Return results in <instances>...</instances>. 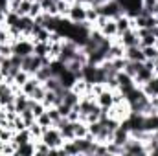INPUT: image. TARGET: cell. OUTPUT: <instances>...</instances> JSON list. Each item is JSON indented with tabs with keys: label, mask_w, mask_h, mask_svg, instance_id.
<instances>
[{
	"label": "cell",
	"mask_w": 158,
	"mask_h": 156,
	"mask_svg": "<svg viewBox=\"0 0 158 156\" xmlns=\"http://www.w3.org/2000/svg\"><path fill=\"white\" fill-rule=\"evenodd\" d=\"M98 9H99V15H103L107 18H118L119 15L123 13V9H121L118 0H109L103 6H98Z\"/></svg>",
	"instance_id": "cell-2"
},
{
	"label": "cell",
	"mask_w": 158,
	"mask_h": 156,
	"mask_svg": "<svg viewBox=\"0 0 158 156\" xmlns=\"http://www.w3.org/2000/svg\"><path fill=\"white\" fill-rule=\"evenodd\" d=\"M153 44H156V33L155 31L140 37V46H153Z\"/></svg>",
	"instance_id": "cell-34"
},
{
	"label": "cell",
	"mask_w": 158,
	"mask_h": 156,
	"mask_svg": "<svg viewBox=\"0 0 158 156\" xmlns=\"http://www.w3.org/2000/svg\"><path fill=\"white\" fill-rule=\"evenodd\" d=\"M72 123H74L76 138H85L88 134V123H85V121H72Z\"/></svg>",
	"instance_id": "cell-24"
},
{
	"label": "cell",
	"mask_w": 158,
	"mask_h": 156,
	"mask_svg": "<svg viewBox=\"0 0 158 156\" xmlns=\"http://www.w3.org/2000/svg\"><path fill=\"white\" fill-rule=\"evenodd\" d=\"M40 84H42V83H40L39 79L31 76V77H30L28 81H26V83H24V84H22V86H20V90H22V92H24V94L30 97V96L35 92V88H37V86H40Z\"/></svg>",
	"instance_id": "cell-18"
},
{
	"label": "cell",
	"mask_w": 158,
	"mask_h": 156,
	"mask_svg": "<svg viewBox=\"0 0 158 156\" xmlns=\"http://www.w3.org/2000/svg\"><path fill=\"white\" fill-rule=\"evenodd\" d=\"M57 109H59V112H61V116H63V117H66L68 114H70V110H72V107H70V105H66V103H61Z\"/></svg>",
	"instance_id": "cell-42"
},
{
	"label": "cell",
	"mask_w": 158,
	"mask_h": 156,
	"mask_svg": "<svg viewBox=\"0 0 158 156\" xmlns=\"http://www.w3.org/2000/svg\"><path fill=\"white\" fill-rule=\"evenodd\" d=\"M4 81H6V76H4V74L0 72V83H4Z\"/></svg>",
	"instance_id": "cell-46"
},
{
	"label": "cell",
	"mask_w": 158,
	"mask_h": 156,
	"mask_svg": "<svg viewBox=\"0 0 158 156\" xmlns=\"http://www.w3.org/2000/svg\"><path fill=\"white\" fill-rule=\"evenodd\" d=\"M70 2H66V0H57V13H59V17H68V11H70Z\"/></svg>",
	"instance_id": "cell-32"
},
{
	"label": "cell",
	"mask_w": 158,
	"mask_h": 156,
	"mask_svg": "<svg viewBox=\"0 0 158 156\" xmlns=\"http://www.w3.org/2000/svg\"><path fill=\"white\" fill-rule=\"evenodd\" d=\"M70 22L74 24H81L86 20V6L85 4H79V2H74L70 6V11H68V17H66Z\"/></svg>",
	"instance_id": "cell-3"
},
{
	"label": "cell",
	"mask_w": 158,
	"mask_h": 156,
	"mask_svg": "<svg viewBox=\"0 0 158 156\" xmlns=\"http://www.w3.org/2000/svg\"><path fill=\"white\" fill-rule=\"evenodd\" d=\"M42 103H44L46 109H50V107H59V105L63 103V96L57 94V92H53V90H46Z\"/></svg>",
	"instance_id": "cell-13"
},
{
	"label": "cell",
	"mask_w": 158,
	"mask_h": 156,
	"mask_svg": "<svg viewBox=\"0 0 158 156\" xmlns=\"http://www.w3.org/2000/svg\"><path fill=\"white\" fill-rule=\"evenodd\" d=\"M33 77H37L40 83H44V81H46L48 77H52V70H50V64H48V66H40L39 70L33 74Z\"/></svg>",
	"instance_id": "cell-27"
},
{
	"label": "cell",
	"mask_w": 158,
	"mask_h": 156,
	"mask_svg": "<svg viewBox=\"0 0 158 156\" xmlns=\"http://www.w3.org/2000/svg\"><path fill=\"white\" fill-rule=\"evenodd\" d=\"M20 117L24 119V123H26V127H30L31 123H35L37 121V117H35V114L31 112V109L28 107V109H24L22 112H20Z\"/></svg>",
	"instance_id": "cell-33"
},
{
	"label": "cell",
	"mask_w": 158,
	"mask_h": 156,
	"mask_svg": "<svg viewBox=\"0 0 158 156\" xmlns=\"http://www.w3.org/2000/svg\"><path fill=\"white\" fill-rule=\"evenodd\" d=\"M28 142H31V134H30V130L28 129H22V130H17L15 134H13V143L19 147V145H22V143H28Z\"/></svg>",
	"instance_id": "cell-17"
},
{
	"label": "cell",
	"mask_w": 158,
	"mask_h": 156,
	"mask_svg": "<svg viewBox=\"0 0 158 156\" xmlns=\"http://www.w3.org/2000/svg\"><path fill=\"white\" fill-rule=\"evenodd\" d=\"M109 0H92V4L90 6H103V4H107Z\"/></svg>",
	"instance_id": "cell-43"
},
{
	"label": "cell",
	"mask_w": 158,
	"mask_h": 156,
	"mask_svg": "<svg viewBox=\"0 0 158 156\" xmlns=\"http://www.w3.org/2000/svg\"><path fill=\"white\" fill-rule=\"evenodd\" d=\"M40 7H42V13H48L52 17H59V13H57V0H40Z\"/></svg>",
	"instance_id": "cell-20"
},
{
	"label": "cell",
	"mask_w": 158,
	"mask_h": 156,
	"mask_svg": "<svg viewBox=\"0 0 158 156\" xmlns=\"http://www.w3.org/2000/svg\"><path fill=\"white\" fill-rule=\"evenodd\" d=\"M0 55L2 57H11L13 55V44H9V42L0 44Z\"/></svg>",
	"instance_id": "cell-38"
},
{
	"label": "cell",
	"mask_w": 158,
	"mask_h": 156,
	"mask_svg": "<svg viewBox=\"0 0 158 156\" xmlns=\"http://www.w3.org/2000/svg\"><path fill=\"white\" fill-rule=\"evenodd\" d=\"M28 101H30V97L24 94V92H19V94H15V99H13V103H15V109H17V112L20 114L24 109H28Z\"/></svg>",
	"instance_id": "cell-19"
},
{
	"label": "cell",
	"mask_w": 158,
	"mask_h": 156,
	"mask_svg": "<svg viewBox=\"0 0 158 156\" xmlns=\"http://www.w3.org/2000/svg\"><path fill=\"white\" fill-rule=\"evenodd\" d=\"M142 64H143V63H136V61H127V64H125L123 72H125L127 76H131V77L134 79V76L138 74V70L142 68Z\"/></svg>",
	"instance_id": "cell-23"
},
{
	"label": "cell",
	"mask_w": 158,
	"mask_h": 156,
	"mask_svg": "<svg viewBox=\"0 0 158 156\" xmlns=\"http://www.w3.org/2000/svg\"><path fill=\"white\" fill-rule=\"evenodd\" d=\"M96 101H98V105L101 107V109H105V110H109L112 105H114V90H103L99 96H96Z\"/></svg>",
	"instance_id": "cell-11"
},
{
	"label": "cell",
	"mask_w": 158,
	"mask_h": 156,
	"mask_svg": "<svg viewBox=\"0 0 158 156\" xmlns=\"http://www.w3.org/2000/svg\"><path fill=\"white\" fill-rule=\"evenodd\" d=\"M48 50H50L48 42H35L33 44V53L39 57H48Z\"/></svg>",
	"instance_id": "cell-25"
},
{
	"label": "cell",
	"mask_w": 158,
	"mask_h": 156,
	"mask_svg": "<svg viewBox=\"0 0 158 156\" xmlns=\"http://www.w3.org/2000/svg\"><path fill=\"white\" fill-rule=\"evenodd\" d=\"M118 40L121 42L123 48H129V46H140V37H138V31L136 30H127L123 31L121 35H118Z\"/></svg>",
	"instance_id": "cell-8"
},
{
	"label": "cell",
	"mask_w": 158,
	"mask_h": 156,
	"mask_svg": "<svg viewBox=\"0 0 158 156\" xmlns=\"http://www.w3.org/2000/svg\"><path fill=\"white\" fill-rule=\"evenodd\" d=\"M153 76H155V74H153V70H151V68H147L145 64H142V68H140V70H138V74L134 76V84H136V86H142L143 83H147Z\"/></svg>",
	"instance_id": "cell-15"
},
{
	"label": "cell",
	"mask_w": 158,
	"mask_h": 156,
	"mask_svg": "<svg viewBox=\"0 0 158 156\" xmlns=\"http://www.w3.org/2000/svg\"><path fill=\"white\" fill-rule=\"evenodd\" d=\"M76 2H79V4H85V6H90V4H92V0H76Z\"/></svg>",
	"instance_id": "cell-45"
},
{
	"label": "cell",
	"mask_w": 158,
	"mask_h": 156,
	"mask_svg": "<svg viewBox=\"0 0 158 156\" xmlns=\"http://www.w3.org/2000/svg\"><path fill=\"white\" fill-rule=\"evenodd\" d=\"M48 114H50V117H52V121H53V125H57V121L61 119V112H59V109L57 107H50L48 109Z\"/></svg>",
	"instance_id": "cell-40"
},
{
	"label": "cell",
	"mask_w": 158,
	"mask_h": 156,
	"mask_svg": "<svg viewBox=\"0 0 158 156\" xmlns=\"http://www.w3.org/2000/svg\"><path fill=\"white\" fill-rule=\"evenodd\" d=\"M15 154H20V156H33V154H35V143H33V142H28V143H22V145H19Z\"/></svg>",
	"instance_id": "cell-22"
},
{
	"label": "cell",
	"mask_w": 158,
	"mask_h": 156,
	"mask_svg": "<svg viewBox=\"0 0 158 156\" xmlns=\"http://www.w3.org/2000/svg\"><path fill=\"white\" fill-rule=\"evenodd\" d=\"M44 94H46V88L40 84V86L35 88V92H33L30 97H31V99H35V101H42V99H44Z\"/></svg>",
	"instance_id": "cell-39"
},
{
	"label": "cell",
	"mask_w": 158,
	"mask_h": 156,
	"mask_svg": "<svg viewBox=\"0 0 158 156\" xmlns=\"http://www.w3.org/2000/svg\"><path fill=\"white\" fill-rule=\"evenodd\" d=\"M33 143H35V154H50V145H46L42 140H37Z\"/></svg>",
	"instance_id": "cell-36"
},
{
	"label": "cell",
	"mask_w": 158,
	"mask_h": 156,
	"mask_svg": "<svg viewBox=\"0 0 158 156\" xmlns=\"http://www.w3.org/2000/svg\"><path fill=\"white\" fill-rule=\"evenodd\" d=\"M116 26H118V35H121L123 31H127V30H131L132 26H131V17H127L125 13H121L118 18H116Z\"/></svg>",
	"instance_id": "cell-21"
},
{
	"label": "cell",
	"mask_w": 158,
	"mask_h": 156,
	"mask_svg": "<svg viewBox=\"0 0 158 156\" xmlns=\"http://www.w3.org/2000/svg\"><path fill=\"white\" fill-rule=\"evenodd\" d=\"M66 2H70V4H74V2H76V0H66Z\"/></svg>",
	"instance_id": "cell-47"
},
{
	"label": "cell",
	"mask_w": 158,
	"mask_h": 156,
	"mask_svg": "<svg viewBox=\"0 0 158 156\" xmlns=\"http://www.w3.org/2000/svg\"><path fill=\"white\" fill-rule=\"evenodd\" d=\"M149 154H153V156H158V143L155 145V147H153V149H151V151H149Z\"/></svg>",
	"instance_id": "cell-44"
},
{
	"label": "cell",
	"mask_w": 158,
	"mask_h": 156,
	"mask_svg": "<svg viewBox=\"0 0 158 156\" xmlns=\"http://www.w3.org/2000/svg\"><path fill=\"white\" fill-rule=\"evenodd\" d=\"M98 30H99V31L103 33V37H107V39H114V37H118L116 18H107V20H105V24H101Z\"/></svg>",
	"instance_id": "cell-10"
},
{
	"label": "cell",
	"mask_w": 158,
	"mask_h": 156,
	"mask_svg": "<svg viewBox=\"0 0 158 156\" xmlns=\"http://www.w3.org/2000/svg\"><path fill=\"white\" fill-rule=\"evenodd\" d=\"M40 66H44V64H42V57L35 55V53H31V55H28V57H24V59H22V66H20V68H22V70H26L30 76H33Z\"/></svg>",
	"instance_id": "cell-5"
},
{
	"label": "cell",
	"mask_w": 158,
	"mask_h": 156,
	"mask_svg": "<svg viewBox=\"0 0 158 156\" xmlns=\"http://www.w3.org/2000/svg\"><path fill=\"white\" fill-rule=\"evenodd\" d=\"M57 77H59L61 84H63L64 88H72V84H74V83H76V79H77V77H76V74H72L68 68H64Z\"/></svg>",
	"instance_id": "cell-16"
},
{
	"label": "cell",
	"mask_w": 158,
	"mask_h": 156,
	"mask_svg": "<svg viewBox=\"0 0 158 156\" xmlns=\"http://www.w3.org/2000/svg\"><path fill=\"white\" fill-rule=\"evenodd\" d=\"M118 2H119V6H121V9H123V13L127 17L134 18L142 11V2L143 0H118Z\"/></svg>",
	"instance_id": "cell-6"
},
{
	"label": "cell",
	"mask_w": 158,
	"mask_h": 156,
	"mask_svg": "<svg viewBox=\"0 0 158 156\" xmlns=\"http://www.w3.org/2000/svg\"><path fill=\"white\" fill-rule=\"evenodd\" d=\"M40 140H42L46 145H50V149H57V147H61V145L64 143V138L61 136V130H59L57 127H48V129H44Z\"/></svg>",
	"instance_id": "cell-1"
},
{
	"label": "cell",
	"mask_w": 158,
	"mask_h": 156,
	"mask_svg": "<svg viewBox=\"0 0 158 156\" xmlns=\"http://www.w3.org/2000/svg\"><path fill=\"white\" fill-rule=\"evenodd\" d=\"M142 51L145 55V59H158V46L153 44V46H142Z\"/></svg>",
	"instance_id": "cell-28"
},
{
	"label": "cell",
	"mask_w": 158,
	"mask_h": 156,
	"mask_svg": "<svg viewBox=\"0 0 158 156\" xmlns=\"http://www.w3.org/2000/svg\"><path fill=\"white\" fill-rule=\"evenodd\" d=\"M13 53H17V55H20V57L31 55V53H33V42L30 39H26V37L15 40V42H13Z\"/></svg>",
	"instance_id": "cell-4"
},
{
	"label": "cell",
	"mask_w": 158,
	"mask_h": 156,
	"mask_svg": "<svg viewBox=\"0 0 158 156\" xmlns=\"http://www.w3.org/2000/svg\"><path fill=\"white\" fill-rule=\"evenodd\" d=\"M31 4H33V0H22V2H20V6H19V9H17V13H19L20 17L28 15V13H30V9H31Z\"/></svg>",
	"instance_id": "cell-35"
},
{
	"label": "cell",
	"mask_w": 158,
	"mask_h": 156,
	"mask_svg": "<svg viewBox=\"0 0 158 156\" xmlns=\"http://www.w3.org/2000/svg\"><path fill=\"white\" fill-rule=\"evenodd\" d=\"M99 18V9L98 6H86V20L96 26V20Z\"/></svg>",
	"instance_id": "cell-26"
},
{
	"label": "cell",
	"mask_w": 158,
	"mask_h": 156,
	"mask_svg": "<svg viewBox=\"0 0 158 156\" xmlns=\"http://www.w3.org/2000/svg\"><path fill=\"white\" fill-rule=\"evenodd\" d=\"M37 123H39L42 129L53 127V121H52V117H50V114H48V109H46V112H42L40 116H37Z\"/></svg>",
	"instance_id": "cell-31"
},
{
	"label": "cell",
	"mask_w": 158,
	"mask_h": 156,
	"mask_svg": "<svg viewBox=\"0 0 158 156\" xmlns=\"http://www.w3.org/2000/svg\"><path fill=\"white\" fill-rule=\"evenodd\" d=\"M103 90H107V84H105V83H99V81H98V83H92V84H90V94H92V96H99Z\"/></svg>",
	"instance_id": "cell-37"
},
{
	"label": "cell",
	"mask_w": 158,
	"mask_h": 156,
	"mask_svg": "<svg viewBox=\"0 0 158 156\" xmlns=\"http://www.w3.org/2000/svg\"><path fill=\"white\" fill-rule=\"evenodd\" d=\"M15 99V90L9 83H0V107H6L7 103H11Z\"/></svg>",
	"instance_id": "cell-9"
},
{
	"label": "cell",
	"mask_w": 158,
	"mask_h": 156,
	"mask_svg": "<svg viewBox=\"0 0 158 156\" xmlns=\"http://www.w3.org/2000/svg\"><path fill=\"white\" fill-rule=\"evenodd\" d=\"M30 77H31V76H30L26 70H22V68H20V70L15 74V77H13V84H19V86H22V84H24V83H26Z\"/></svg>",
	"instance_id": "cell-30"
},
{
	"label": "cell",
	"mask_w": 158,
	"mask_h": 156,
	"mask_svg": "<svg viewBox=\"0 0 158 156\" xmlns=\"http://www.w3.org/2000/svg\"><path fill=\"white\" fill-rule=\"evenodd\" d=\"M123 151H125V154H132V156H138V154H147V151H145V145L142 143V142H138L136 138H129L127 140V143L123 145Z\"/></svg>",
	"instance_id": "cell-7"
},
{
	"label": "cell",
	"mask_w": 158,
	"mask_h": 156,
	"mask_svg": "<svg viewBox=\"0 0 158 156\" xmlns=\"http://www.w3.org/2000/svg\"><path fill=\"white\" fill-rule=\"evenodd\" d=\"M125 59L127 61H136V63H143L145 55L142 51V46H129L125 48Z\"/></svg>",
	"instance_id": "cell-12"
},
{
	"label": "cell",
	"mask_w": 158,
	"mask_h": 156,
	"mask_svg": "<svg viewBox=\"0 0 158 156\" xmlns=\"http://www.w3.org/2000/svg\"><path fill=\"white\" fill-rule=\"evenodd\" d=\"M140 88H142V92H143L147 97H155V96H158V76H153L147 83H143Z\"/></svg>",
	"instance_id": "cell-14"
},
{
	"label": "cell",
	"mask_w": 158,
	"mask_h": 156,
	"mask_svg": "<svg viewBox=\"0 0 158 156\" xmlns=\"http://www.w3.org/2000/svg\"><path fill=\"white\" fill-rule=\"evenodd\" d=\"M28 130H30V134H31V140H40V138H42V132H44V129L40 127L37 121L31 123V125L28 127Z\"/></svg>",
	"instance_id": "cell-29"
},
{
	"label": "cell",
	"mask_w": 158,
	"mask_h": 156,
	"mask_svg": "<svg viewBox=\"0 0 158 156\" xmlns=\"http://www.w3.org/2000/svg\"><path fill=\"white\" fill-rule=\"evenodd\" d=\"M40 13H42L40 2H33V4H31V9H30V13H28V15H30L31 18H35V17H39Z\"/></svg>",
	"instance_id": "cell-41"
}]
</instances>
